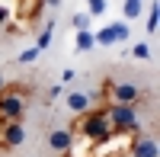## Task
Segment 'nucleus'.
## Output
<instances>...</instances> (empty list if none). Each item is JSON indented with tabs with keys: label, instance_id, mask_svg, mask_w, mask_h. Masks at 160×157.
I'll use <instances>...</instances> for the list:
<instances>
[{
	"label": "nucleus",
	"instance_id": "obj_1",
	"mask_svg": "<svg viewBox=\"0 0 160 157\" xmlns=\"http://www.w3.org/2000/svg\"><path fill=\"white\" fill-rule=\"evenodd\" d=\"M68 128H71L74 135L93 141V144H109V141L115 138V132H112L109 119H106V109H102V106H93V109H87V112L74 115V125H68Z\"/></svg>",
	"mask_w": 160,
	"mask_h": 157
},
{
	"label": "nucleus",
	"instance_id": "obj_2",
	"mask_svg": "<svg viewBox=\"0 0 160 157\" xmlns=\"http://www.w3.org/2000/svg\"><path fill=\"white\" fill-rule=\"evenodd\" d=\"M29 109V90L22 84H7L0 90V122H22Z\"/></svg>",
	"mask_w": 160,
	"mask_h": 157
},
{
	"label": "nucleus",
	"instance_id": "obj_3",
	"mask_svg": "<svg viewBox=\"0 0 160 157\" xmlns=\"http://www.w3.org/2000/svg\"><path fill=\"white\" fill-rule=\"evenodd\" d=\"M106 119H109L115 135H141V115L138 106H122V103H102Z\"/></svg>",
	"mask_w": 160,
	"mask_h": 157
},
{
	"label": "nucleus",
	"instance_id": "obj_4",
	"mask_svg": "<svg viewBox=\"0 0 160 157\" xmlns=\"http://www.w3.org/2000/svg\"><path fill=\"white\" fill-rule=\"evenodd\" d=\"M102 99L106 103H122V106H138L144 99V90L131 80H106L102 84Z\"/></svg>",
	"mask_w": 160,
	"mask_h": 157
},
{
	"label": "nucleus",
	"instance_id": "obj_5",
	"mask_svg": "<svg viewBox=\"0 0 160 157\" xmlns=\"http://www.w3.org/2000/svg\"><path fill=\"white\" fill-rule=\"evenodd\" d=\"M22 141H26V128H22V122H0V148L16 151Z\"/></svg>",
	"mask_w": 160,
	"mask_h": 157
},
{
	"label": "nucleus",
	"instance_id": "obj_6",
	"mask_svg": "<svg viewBox=\"0 0 160 157\" xmlns=\"http://www.w3.org/2000/svg\"><path fill=\"white\" fill-rule=\"evenodd\" d=\"M64 103H68V109H71L74 115H80V112H87V109L96 106V96L87 93V90H71V93L64 96Z\"/></svg>",
	"mask_w": 160,
	"mask_h": 157
},
{
	"label": "nucleus",
	"instance_id": "obj_7",
	"mask_svg": "<svg viewBox=\"0 0 160 157\" xmlns=\"http://www.w3.org/2000/svg\"><path fill=\"white\" fill-rule=\"evenodd\" d=\"M128 157H157V141L151 135H135L128 144Z\"/></svg>",
	"mask_w": 160,
	"mask_h": 157
},
{
	"label": "nucleus",
	"instance_id": "obj_8",
	"mask_svg": "<svg viewBox=\"0 0 160 157\" xmlns=\"http://www.w3.org/2000/svg\"><path fill=\"white\" fill-rule=\"evenodd\" d=\"M71 144H74V132L71 128H51L48 132V148L55 154H68Z\"/></svg>",
	"mask_w": 160,
	"mask_h": 157
},
{
	"label": "nucleus",
	"instance_id": "obj_9",
	"mask_svg": "<svg viewBox=\"0 0 160 157\" xmlns=\"http://www.w3.org/2000/svg\"><path fill=\"white\" fill-rule=\"evenodd\" d=\"M42 3H45V0H19V16L22 19H38Z\"/></svg>",
	"mask_w": 160,
	"mask_h": 157
},
{
	"label": "nucleus",
	"instance_id": "obj_10",
	"mask_svg": "<svg viewBox=\"0 0 160 157\" xmlns=\"http://www.w3.org/2000/svg\"><path fill=\"white\" fill-rule=\"evenodd\" d=\"M141 10H144V0H125V3H122V16H125V23H128V19H138Z\"/></svg>",
	"mask_w": 160,
	"mask_h": 157
},
{
	"label": "nucleus",
	"instance_id": "obj_11",
	"mask_svg": "<svg viewBox=\"0 0 160 157\" xmlns=\"http://www.w3.org/2000/svg\"><path fill=\"white\" fill-rule=\"evenodd\" d=\"M109 29H112L115 45H118V42H128V35H131V29H128V23H125V19H115V23H109Z\"/></svg>",
	"mask_w": 160,
	"mask_h": 157
},
{
	"label": "nucleus",
	"instance_id": "obj_12",
	"mask_svg": "<svg viewBox=\"0 0 160 157\" xmlns=\"http://www.w3.org/2000/svg\"><path fill=\"white\" fill-rule=\"evenodd\" d=\"M74 48H77V51H90V48H96V38H93V32H90V29H80Z\"/></svg>",
	"mask_w": 160,
	"mask_h": 157
},
{
	"label": "nucleus",
	"instance_id": "obj_13",
	"mask_svg": "<svg viewBox=\"0 0 160 157\" xmlns=\"http://www.w3.org/2000/svg\"><path fill=\"white\" fill-rule=\"evenodd\" d=\"M51 35H55V23H48L45 29L38 32V38H35V48H38V51H45V48L51 45Z\"/></svg>",
	"mask_w": 160,
	"mask_h": 157
},
{
	"label": "nucleus",
	"instance_id": "obj_14",
	"mask_svg": "<svg viewBox=\"0 0 160 157\" xmlns=\"http://www.w3.org/2000/svg\"><path fill=\"white\" fill-rule=\"evenodd\" d=\"M109 0H87V16H102Z\"/></svg>",
	"mask_w": 160,
	"mask_h": 157
},
{
	"label": "nucleus",
	"instance_id": "obj_15",
	"mask_svg": "<svg viewBox=\"0 0 160 157\" xmlns=\"http://www.w3.org/2000/svg\"><path fill=\"white\" fill-rule=\"evenodd\" d=\"M131 58H135V61H148V58H151V45H148V42L131 45Z\"/></svg>",
	"mask_w": 160,
	"mask_h": 157
},
{
	"label": "nucleus",
	"instance_id": "obj_16",
	"mask_svg": "<svg viewBox=\"0 0 160 157\" xmlns=\"http://www.w3.org/2000/svg\"><path fill=\"white\" fill-rule=\"evenodd\" d=\"M93 38H96V45H115V38H112V29H109V26H102L99 32H93Z\"/></svg>",
	"mask_w": 160,
	"mask_h": 157
},
{
	"label": "nucleus",
	"instance_id": "obj_17",
	"mask_svg": "<svg viewBox=\"0 0 160 157\" xmlns=\"http://www.w3.org/2000/svg\"><path fill=\"white\" fill-rule=\"evenodd\" d=\"M90 19H93V16H87V13H74V16H71V26H74L77 32H80V29H90Z\"/></svg>",
	"mask_w": 160,
	"mask_h": 157
},
{
	"label": "nucleus",
	"instance_id": "obj_18",
	"mask_svg": "<svg viewBox=\"0 0 160 157\" xmlns=\"http://www.w3.org/2000/svg\"><path fill=\"white\" fill-rule=\"evenodd\" d=\"M38 55H42V51H38V48L32 45V48L19 51V58H16V61H19V64H32V61H38Z\"/></svg>",
	"mask_w": 160,
	"mask_h": 157
},
{
	"label": "nucleus",
	"instance_id": "obj_19",
	"mask_svg": "<svg viewBox=\"0 0 160 157\" xmlns=\"http://www.w3.org/2000/svg\"><path fill=\"white\" fill-rule=\"evenodd\" d=\"M148 32L151 35L157 32V3H151V10H148Z\"/></svg>",
	"mask_w": 160,
	"mask_h": 157
},
{
	"label": "nucleus",
	"instance_id": "obj_20",
	"mask_svg": "<svg viewBox=\"0 0 160 157\" xmlns=\"http://www.w3.org/2000/svg\"><path fill=\"white\" fill-rule=\"evenodd\" d=\"M7 23H10V7L0 3V26H7Z\"/></svg>",
	"mask_w": 160,
	"mask_h": 157
},
{
	"label": "nucleus",
	"instance_id": "obj_21",
	"mask_svg": "<svg viewBox=\"0 0 160 157\" xmlns=\"http://www.w3.org/2000/svg\"><path fill=\"white\" fill-rule=\"evenodd\" d=\"M74 77H77V71H71V68H68V71H64V74H61V80H64V84H71V80H74Z\"/></svg>",
	"mask_w": 160,
	"mask_h": 157
},
{
	"label": "nucleus",
	"instance_id": "obj_22",
	"mask_svg": "<svg viewBox=\"0 0 160 157\" xmlns=\"http://www.w3.org/2000/svg\"><path fill=\"white\" fill-rule=\"evenodd\" d=\"M45 3H48V7H61V0H45Z\"/></svg>",
	"mask_w": 160,
	"mask_h": 157
},
{
	"label": "nucleus",
	"instance_id": "obj_23",
	"mask_svg": "<svg viewBox=\"0 0 160 157\" xmlns=\"http://www.w3.org/2000/svg\"><path fill=\"white\" fill-rule=\"evenodd\" d=\"M3 87H7V80H3V77H0V90H3Z\"/></svg>",
	"mask_w": 160,
	"mask_h": 157
}]
</instances>
